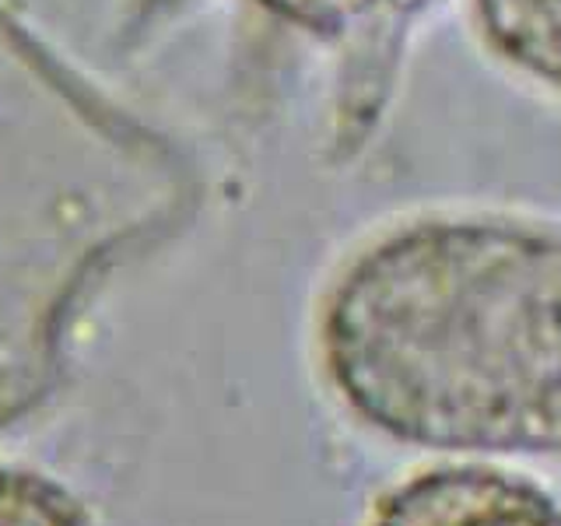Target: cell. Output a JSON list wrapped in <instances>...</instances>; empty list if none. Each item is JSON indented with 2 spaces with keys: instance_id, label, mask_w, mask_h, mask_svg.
<instances>
[{
  "instance_id": "5",
  "label": "cell",
  "mask_w": 561,
  "mask_h": 526,
  "mask_svg": "<svg viewBox=\"0 0 561 526\" xmlns=\"http://www.w3.org/2000/svg\"><path fill=\"white\" fill-rule=\"evenodd\" d=\"M0 526H92L78 502L32 473L0 470Z\"/></svg>"
},
{
  "instance_id": "4",
  "label": "cell",
  "mask_w": 561,
  "mask_h": 526,
  "mask_svg": "<svg viewBox=\"0 0 561 526\" xmlns=\"http://www.w3.org/2000/svg\"><path fill=\"white\" fill-rule=\"evenodd\" d=\"M285 22L330 43H400L432 0H260Z\"/></svg>"
},
{
  "instance_id": "1",
  "label": "cell",
  "mask_w": 561,
  "mask_h": 526,
  "mask_svg": "<svg viewBox=\"0 0 561 526\" xmlns=\"http://www.w3.org/2000/svg\"><path fill=\"white\" fill-rule=\"evenodd\" d=\"M320 351L347 408L400 443L561 453V218L403 210L333 277Z\"/></svg>"
},
{
  "instance_id": "2",
  "label": "cell",
  "mask_w": 561,
  "mask_h": 526,
  "mask_svg": "<svg viewBox=\"0 0 561 526\" xmlns=\"http://www.w3.org/2000/svg\"><path fill=\"white\" fill-rule=\"evenodd\" d=\"M368 526H561L551 495L495 467L414 473L376 505Z\"/></svg>"
},
{
  "instance_id": "3",
  "label": "cell",
  "mask_w": 561,
  "mask_h": 526,
  "mask_svg": "<svg viewBox=\"0 0 561 526\" xmlns=\"http://www.w3.org/2000/svg\"><path fill=\"white\" fill-rule=\"evenodd\" d=\"M467 22L502 70L561 95V0H467Z\"/></svg>"
}]
</instances>
